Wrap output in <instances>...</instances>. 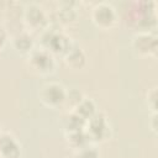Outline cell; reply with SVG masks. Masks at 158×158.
Here are the masks:
<instances>
[{"mask_svg":"<svg viewBox=\"0 0 158 158\" xmlns=\"http://www.w3.org/2000/svg\"><path fill=\"white\" fill-rule=\"evenodd\" d=\"M67 91L68 90L60 83L49 81L41 88L40 100L44 106L49 109H57L65 102Z\"/></svg>","mask_w":158,"mask_h":158,"instance_id":"cell-1","label":"cell"},{"mask_svg":"<svg viewBox=\"0 0 158 158\" xmlns=\"http://www.w3.org/2000/svg\"><path fill=\"white\" fill-rule=\"evenodd\" d=\"M91 21L101 30H109L115 26L117 21L116 10L107 2H100L91 10Z\"/></svg>","mask_w":158,"mask_h":158,"instance_id":"cell-2","label":"cell"},{"mask_svg":"<svg viewBox=\"0 0 158 158\" xmlns=\"http://www.w3.org/2000/svg\"><path fill=\"white\" fill-rule=\"evenodd\" d=\"M131 46L133 52L139 57L156 56L158 49L157 37L152 32H138L133 36Z\"/></svg>","mask_w":158,"mask_h":158,"instance_id":"cell-3","label":"cell"},{"mask_svg":"<svg viewBox=\"0 0 158 158\" xmlns=\"http://www.w3.org/2000/svg\"><path fill=\"white\" fill-rule=\"evenodd\" d=\"M28 64L32 70H36L40 74H51L54 72L56 62L49 51L42 49H33L28 54Z\"/></svg>","mask_w":158,"mask_h":158,"instance_id":"cell-4","label":"cell"},{"mask_svg":"<svg viewBox=\"0 0 158 158\" xmlns=\"http://www.w3.org/2000/svg\"><path fill=\"white\" fill-rule=\"evenodd\" d=\"M85 127H88V136L89 138H95V139H105L107 138L110 126L106 120V116L102 112H96L90 120L86 121Z\"/></svg>","mask_w":158,"mask_h":158,"instance_id":"cell-5","label":"cell"},{"mask_svg":"<svg viewBox=\"0 0 158 158\" xmlns=\"http://www.w3.org/2000/svg\"><path fill=\"white\" fill-rule=\"evenodd\" d=\"M21 147L17 139L9 132L0 133V158H20Z\"/></svg>","mask_w":158,"mask_h":158,"instance_id":"cell-6","label":"cell"},{"mask_svg":"<svg viewBox=\"0 0 158 158\" xmlns=\"http://www.w3.org/2000/svg\"><path fill=\"white\" fill-rule=\"evenodd\" d=\"M23 22L31 28H43L47 25V19L42 9L36 4H30L23 10Z\"/></svg>","mask_w":158,"mask_h":158,"instance_id":"cell-7","label":"cell"},{"mask_svg":"<svg viewBox=\"0 0 158 158\" xmlns=\"http://www.w3.org/2000/svg\"><path fill=\"white\" fill-rule=\"evenodd\" d=\"M63 60L67 64V67H69L72 69H81L86 64V56L81 48L73 46L63 56Z\"/></svg>","mask_w":158,"mask_h":158,"instance_id":"cell-8","label":"cell"},{"mask_svg":"<svg viewBox=\"0 0 158 158\" xmlns=\"http://www.w3.org/2000/svg\"><path fill=\"white\" fill-rule=\"evenodd\" d=\"M12 47L23 54H30L33 51V38L30 33L25 32V31H20L17 32L12 40H11Z\"/></svg>","mask_w":158,"mask_h":158,"instance_id":"cell-9","label":"cell"},{"mask_svg":"<svg viewBox=\"0 0 158 158\" xmlns=\"http://www.w3.org/2000/svg\"><path fill=\"white\" fill-rule=\"evenodd\" d=\"M73 112L77 114L78 116H80V117L86 122L88 120H90V118L98 112V110H96V104H95L91 99L84 98V99L77 105V107L73 110Z\"/></svg>","mask_w":158,"mask_h":158,"instance_id":"cell-10","label":"cell"},{"mask_svg":"<svg viewBox=\"0 0 158 158\" xmlns=\"http://www.w3.org/2000/svg\"><path fill=\"white\" fill-rule=\"evenodd\" d=\"M85 123H86V122H85L80 116H78L77 114L72 112V114L68 116V118H67L65 130H67L68 133H70V132H77V131H81V130H84Z\"/></svg>","mask_w":158,"mask_h":158,"instance_id":"cell-11","label":"cell"},{"mask_svg":"<svg viewBox=\"0 0 158 158\" xmlns=\"http://www.w3.org/2000/svg\"><path fill=\"white\" fill-rule=\"evenodd\" d=\"M74 158H99V152L95 147L86 144L75 151Z\"/></svg>","mask_w":158,"mask_h":158,"instance_id":"cell-12","label":"cell"},{"mask_svg":"<svg viewBox=\"0 0 158 158\" xmlns=\"http://www.w3.org/2000/svg\"><path fill=\"white\" fill-rule=\"evenodd\" d=\"M146 102L147 106L151 109V114L157 112V86L148 89L146 94Z\"/></svg>","mask_w":158,"mask_h":158,"instance_id":"cell-13","label":"cell"},{"mask_svg":"<svg viewBox=\"0 0 158 158\" xmlns=\"http://www.w3.org/2000/svg\"><path fill=\"white\" fill-rule=\"evenodd\" d=\"M83 99H84L83 94H81L79 90H77V89H73V90H70V91H67L65 102H69V104L72 105L73 110L77 107V105H78Z\"/></svg>","mask_w":158,"mask_h":158,"instance_id":"cell-14","label":"cell"},{"mask_svg":"<svg viewBox=\"0 0 158 158\" xmlns=\"http://www.w3.org/2000/svg\"><path fill=\"white\" fill-rule=\"evenodd\" d=\"M7 38H9L7 30H5L2 26H0V52L5 48V46L7 43Z\"/></svg>","mask_w":158,"mask_h":158,"instance_id":"cell-15","label":"cell"},{"mask_svg":"<svg viewBox=\"0 0 158 158\" xmlns=\"http://www.w3.org/2000/svg\"><path fill=\"white\" fill-rule=\"evenodd\" d=\"M157 112H153V114H151V121H149V126H151V130H152V132H154V133H157V127H158V125H157Z\"/></svg>","mask_w":158,"mask_h":158,"instance_id":"cell-16","label":"cell"}]
</instances>
